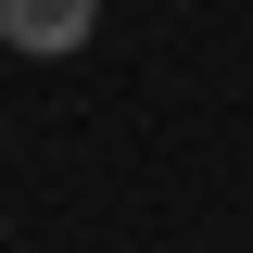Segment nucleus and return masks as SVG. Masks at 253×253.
<instances>
[{"mask_svg":"<svg viewBox=\"0 0 253 253\" xmlns=\"http://www.w3.org/2000/svg\"><path fill=\"white\" fill-rule=\"evenodd\" d=\"M89 26H101V0H0V38H13V51H38V63L89 51Z\"/></svg>","mask_w":253,"mask_h":253,"instance_id":"obj_1","label":"nucleus"}]
</instances>
